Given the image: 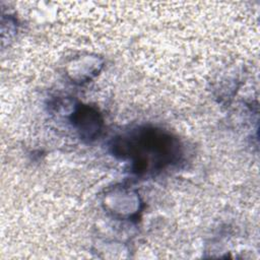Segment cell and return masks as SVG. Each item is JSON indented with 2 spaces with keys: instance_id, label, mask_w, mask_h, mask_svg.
Returning <instances> with one entry per match:
<instances>
[{
  "instance_id": "obj_1",
  "label": "cell",
  "mask_w": 260,
  "mask_h": 260,
  "mask_svg": "<svg viewBox=\"0 0 260 260\" xmlns=\"http://www.w3.org/2000/svg\"><path fill=\"white\" fill-rule=\"evenodd\" d=\"M114 150L123 158L132 159L134 170L140 173L171 164L179 154V143L161 130L143 128L118 138Z\"/></svg>"
},
{
  "instance_id": "obj_2",
  "label": "cell",
  "mask_w": 260,
  "mask_h": 260,
  "mask_svg": "<svg viewBox=\"0 0 260 260\" xmlns=\"http://www.w3.org/2000/svg\"><path fill=\"white\" fill-rule=\"evenodd\" d=\"M74 122L82 135L90 131L91 138L94 137L101 128V118L99 113L88 107H80L74 116Z\"/></svg>"
}]
</instances>
